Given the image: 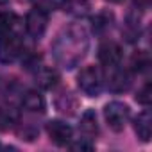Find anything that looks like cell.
I'll return each instance as SVG.
<instances>
[{"mask_svg":"<svg viewBox=\"0 0 152 152\" xmlns=\"http://www.w3.org/2000/svg\"><path fill=\"white\" fill-rule=\"evenodd\" d=\"M88 45H90V39H88L86 29L83 25H70L56 38L52 45V52L56 61L61 66L73 68L86 56Z\"/></svg>","mask_w":152,"mask_h":152,"instance_id":"cell-1","label":"cell"},{"mask_svg":"<svg viewBox=\"0 0 152 152\" xmlns=\"http://www.w3.org/2000/svg\"><path fill=\"white\" fill-rule=\"evenodd\" d=\"M77 84H79V88L84 95L99 97L100 91H102V84H104L100 70L95 68V66H84L77 75Z\"/></svg>","mask_w":152,"mask_h":152,"instance_id":"cell-2","label":"cell"},{"mask_svg":"<svg viewBox=\"0 0 152 152\" xmlns=\"http://www.w3.org/2000/svg\"><path fill=\"white\" fill-rule=\"evenodd\" d=\"M104 116H106L107 125L113 131H122L127 125L131 111H129V106L124 102H109L104 107Z\"/></svg>","mask_w":152,"mask_h":152,"instance_id":"cell-3","label":"cell"},{"mask_svg":"<svg viewBox=\"0 0 152 152\" xmlns=\"http://www.w3.org/2000/svg\"><path fill=\"white\" fill-rule=\"evenodd\" d=\"M22 54H23V43L16 32L0 38V61L2 63H13Z\"/></svg>","mask_w":152,"mask_h":152,"instance_id":"cell-4","label":"cell"},{"mask_svg":"<svg viewBox=\"0 0 152 152\" xmlns=\"http://www.w3.org/2000/svg\"><path fill=\"white\" fill-rule=\"evenodd\" d=\"M47 23H48V13L38 9V7H34L32 11H29V15L25 16V29L34 38H39L45 32Z\"/></svg>","mask_w":152,"mask_h":152,"instance_id":"cell-5","label":"cell"},{"mask_svg":"<svg viewBox=\"0 0 152 152\" xmlns=\"http://www.w3.org/2000/svg\"><path fill=\"white\" fill-rule=\"evenodd\" d=\"M99 61L104 66H118L122 61V47L115 41H104L99 47Z\"/></svg>","mask_w":152,"mask_h":152,"instance_id":"cell-6","label":"cell"},{"mask_svg":"<svg viewBox=\"0 0 152 152\" xmlns=\"http://www.w3.org/2000/svg\"><path fill=\"white\" fill-rule=\"evenodd\" d=\"M47 132L50 136V141L56 145H68L72 141V127L61 120H52L47 124Z\"/></svg>","mask_w":152,"mask_h":152,"instance_id":"cell-7","label":"cell"},{"mask_svg":"<svg viewBox=\"0 0 152 152\" xmlns=\"http://www.w3.org/2000/svg\"><path fill=\"white\" fill-rule=\"evenodd\" d=\"M109 77H107V86L111 91H127L129 86H131V77H129V73L127 70H120L116 66H109Z\"/></svg>","mask_w":152,"mask_h":152,"instance_id":"cell-8","label":"cell"},{"mask_svg":"<svg viewBox=\"0 0 152 152\" xmlns=\"http://www.w3.org/2000/svg\"><path fill=\"white\" fill-rule=\"evenodd\" d=\"M134 131L138 134V138L141 141H150V136H152V116H150V111H143L136 116L134 120Z\"/></svg>","mask_w":152,"mask_h":152,"instance_id":"cell-9","label":"cell"},{"mask_svg":"<svg viewBox=\"0 0 152 152\" xmlns=\"http://www.w3.org/2000/svg\"><path fill=\"white\" fill-rule=\"evenodd\" d=\"M36 83L45 88V90H52L54 86H57L59 83V73L54 68L48 66H38L36 68Z\"/></svg>","mask_w":152,"mask_h":152,"instance_id":"cell-10","label":"cell"},{"mask_svg":"<svg viewBox=\"0 0 152 152\" xmlns=\"http://www.w3.org/2000/svg\"><path fill=\"white\" fill-rule=\"evenodd\" d=\"M63 11L72 15V16H77V18H83L86 15H90L91 11V4L90 0H63Z\"/></svg>","mask_w":152,"mask_h":152,"instance_id":"cell-11","label":"cell"},{"mask_svg":"<svg viewBox=\"0 0 152 152\" xmlns=\"http://www.w3.org/2000/svg\"><path fill=\"white\" fill-rule=\"evenodd\" d=\"M22 107L27 109L29 113H43L45 111V99L41 93L31 90L23 95L22 99Z\"/></svg>","mask_w":152,"mask_h":152,"instance_id":"cell-12","label":"cell"},{"mask_svg":"<svg viewBox=\"0 0 152 152\" xmlns=\"http://www.w3.org/2000/svg\"><path fill=\"white\" fill-rule=\"evenodd\" d=\"M20 25V18L15 13H0V38L7 36V34H15V31Z\"/></svg>","mask_w":152,"mask_h":152,"instance_id":"cell-13","label":"cell"},{"mask_svg":"<svg viewBox=\"0 0 152 152\" xmlns=\"http://www.w3.org/2000/svg\"><path fill=\"white\" fill-rule=\"evenodd\" d=\"M81 132L84 134V138H91L99 132V125H97V116L93 111H86L81 118Z\"/></svg>","mask_w":152,"mask_h":152,"instance_id":"cell-14","label":"cell"},{"mask_svg":"<svg viewBox=\"0 0 152 152\" xmlns=\"http://www.w3.org/2000/svg\"><path fill=\"white\" fill-rule=\"evenodd\" d=\"M56 106H57V109H59L61 113H64V115H72L73 109L77 107V100L73 99V95H72L70 91H63V93L57 97Z\"/></svg>","mask_w":152,"mask_h":152,"instance_id":"cell-15","label":"cell"},{"mask_svg":"<svg viewBox=\"0 0 152 152\" xmlns=\"http://www.w3.org/2000/svg\"><path fill=\"white\" fill-rule=\"evenodd\" d=\"M148 64H150V57H148V54L145 50H138V52L132 54V57H131V70L143 72L145 68H148Z\"/></svg>","mask_w":152,"mask_h":152,"instance_id":"cell-16","label":"cell"},{"mask_svg":"<svg viewBox=\"0 0 152 152\" xmlns=\"http://www.w3.org/2000/svg\"><path fill=\"white\" fill-rule=\"evenodd\" d=\"M111 22H113V16L109 13H100L99 16L93 18V27H95V31H104V29L111 27Z\"/></svg>","mask_w":152,"mask_h":152,"instance_id":"cell-17","label":"cell"},{"mask_svg":"<svg viewBox=\"0 0 152 152\" xmlns=\"http://www.w3.org/2000/svg\"><path fill=\"white\" fill-rule=\"evenodd\" d=\"M136 100H138L140 104H143V106H148V104H150V100H152V90H150V84H148V83L138 91Z\"/></svg>","mask_w":152,"mask_h":152,"instance_id":"cell-18","label":"cell"},{"mask_svg":"<svg viewBox=\"0 0 152 152\" xmlns=\"http://www.w3.org/2000/svg\"><path fill=\"white\" fill-rule=\"evenodd\" d=\"M34 6L45 13H50L54 9H57L59 6V0H34Z\"/></svg>","mask_w":152,"mask_h":152,"instance_id":"cell-19","label":"cell"},{"mask_svg":"<svg viewBox=\"0 0 152 152\" xmlns=\"http://www.w3.org/2000/svg\"><path fill=\"white\" fill-rule=\"evenodd\" d=\"M90 138H81V141H75V143H70V148L72 150H91L93 148V143L88 141Z\"/></svg>","mask_w":152,"mask_h":152,"instance_id":"cell-20","label":"cell"},{"mask_svg":"<svg viewBox=\"0 0 152 152\" xmlns=\"http://www.w3.org/2000/svg\"><path fill=\"white\" fill-rule=\"evenodd\" d=\"M134 4H138L140 7H147L150 4V0H134Z\"/></svg>","mask_w":152,"mask_h":152,"instance_id":"cell-21","label":"cell"},{"mask_svg":"<svg viewBox=\"0 0 152 152\" xmlns=\"http://www.w3.org/2000/svg\"><path fill=\"white\" fill-rule=\"evenodd\" d=\"M9 0H0V6H4V4H7Z\"/></svg>","mask_w":152,"mask_h":152,"instance_id":"cell-22","label":"cell"},{"mask_svg":"<svg viewBox=\"0 0 152 152\" xmlns=\"http://www.w3.org/2000/svg\"><path fill=\"white\" fill-rule=\"evenodd\" d=\"M109 2H113V4H120L122 0H109Z\"/></svg>","mask_w":152,"mask_h":152,"instance_id":"cell-23","label":"cell"}]
</instances>
